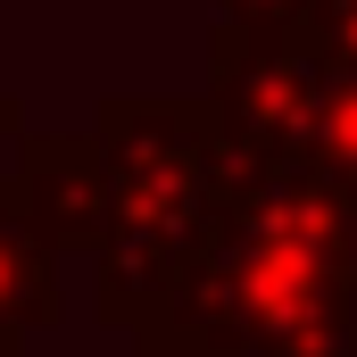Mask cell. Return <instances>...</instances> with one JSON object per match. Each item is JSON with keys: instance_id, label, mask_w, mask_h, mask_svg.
Returning <instances> with one entry per match:
<instances>
[{"instance_id": "6da1fadb", "label": "cell", "mask_w": 357, "mask_h": 357, "mask_svg": "<svg viewBox=\"0 0 357 357\" xmlns=\"http://www.w3.org/2000/svg\"><path fill=\"white\" fill-rule=\"evenodd\" d=\"M357 199L299 167H233L208 241L133 324V357H349Z\"/></svg>"}, {"instance_id": "7a4b0ae2", "label": "cell", "mask_w": 357, "mask_h": 357, "mask_svg": "<svg viewBox=\"0 0 357 357\" xmlns=\"http://www.w3.org/2000/svg\"><path fill=\"white\" fill-rule=\"evenodd\" d=\"M91 150L108 183V225H100V324L133 333L191 266V250L208 241L225 183L241 167V150L225 142L216 108L191 91H116L91 116Z\"/></svg>"}, {"instance_id": "3957f363", "label": "cell", "mask_w": 357, "mask_h": 357, "mask_svg": "<svg viewBox=\"0 0 357 357\" xmlns=\"http://www.w3.org/2000/svg\"><path fill=\"white\" fill-rule=\"evenodd\" d=\"M0 208L17 225H33L59 258L67 250H100L108 225V183H100V150L91 133H17L8 167H0Z\"/></svg>"}, {"instance_id": "277c9868", "label": "cell", "mask_w": 357, "mask_h": 357, "mask_svg": "<svg viewBox=\"0 0 357 357\" xmlns=\"http://www.w3.org/2000/svg\"><path fill=\"white\" fill-rule=\"evenodd\" d=\"M67 316V291H59V250L17 225L0 208V357H25L33 333H50Z\"/></svg>"}, {"instance_id": "5b68a950", "label": "cell", "mask_w": 357, "mask_h": 357, "mask_svg": "<svg viewBox=\"0 0 357 357\" xmlns=\"http://www.w3.org/2000/svg\"><path fill=\"white\" fill-rule=\"evenodd\" d=\"M216 25L250 42H291L307 25V0H216Z\"/></svg>"}, {"instance_id": "8992f818", "label": "cell", "mask_w": 357, "mask_h": 357, "mask_svg": "<svg viewBox=\"0 0 357 357\" xmlns=\"http://www.w3.org/2000/svg\"><path fill=\"white\" fill-rule=\"evenodd\" d=\"M299 42H316L324 59H357V0H307Z\"/></svg>"}, {"instance_id": "52a82bcc", "label": "cell", "mask_w": 357, "mask_h": 357, "mask_svg": "<svg viewBox=\"0 0 357 357\" xmlns=\"http://www.w3.org/2000/svg\"><path fill=\"white\" fill-rule=\"evenodd\" d=\"M349 357H357V274H349Z\"/></svg>"}]
</instances>
